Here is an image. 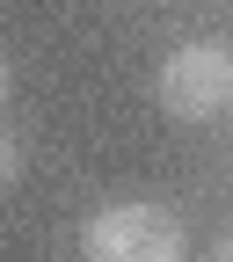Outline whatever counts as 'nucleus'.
I'll use <instances>...</instances> for the list:
<instances>
[{
    "mask_svg": "<svg viewBox=\"0 0 233 262\" xmlns=\"http://www.w3.org/2000/svg\"><path fill=\"white\" fill-rule=\"evenodd\" d=\"M80 248L95 262H182L189 233L168 204H146V196H124V204H102L80 226Z\"/></svg>",
    "mask_w": 233,
    "mask_h": 262,
    "instance_id": "1",
    "label": "nucleus"
},
{
    "mask_svg": "<svg viewBox=\"0 0 233 262\" xmlns=\"http://www.w3.org/2000/svg\"><path fill=\"white\" fill-rule=\"evenodd\" d=\"M160 110L182 124H204L233 110V51L226 44H175L160 58Z\"/></svg>",
    "mask_w": 233,
    "mask_h": 262,
    "instance_id": "2",
    "label": "nucleus"
},
{
    "mask_svg": "<svg viewBox=\"0 0 233 262\" xmlns=\"http://www.w3.org/2000/svg\"><path fill=\"white\" fill-rule=\"evenodd\" d=\"M15 175H22V146L0 131V189H15Z\"/></svg>",
    "mask_w": 233,
    "mask_h": 262,
    "instance_id": "3",
    "label": "nucleus"
},
{
    "mask_svg": "<svg viewBox=\"0 0 233 262\" xmlns=\"http://www.w3.org/2000/svg\"><path fill=\"white\" fill-rule=\"evenodd\" d=\"M211 255H219V262H233V226H226L219 241H211Z\"/></svg>",
    "mask_w": 233,
    "mask_h": 262,
    "instance_id": "4",
    "label": "nucleus"
},
{
    "mask_svg": "<svg viewBox=\"0 0 233 262\" xmlns=\"http://www.w3.org/2000/svg\"><path fill=\"white\" fill-rule=\"evenodd\" d=\"M0 102H8V58H0Z\"/></svg>",
    "mask_w": 233,
    "mask_h": 262,
    "instance_id": "5",
    "label": "nucleus"
}]
</instances>
